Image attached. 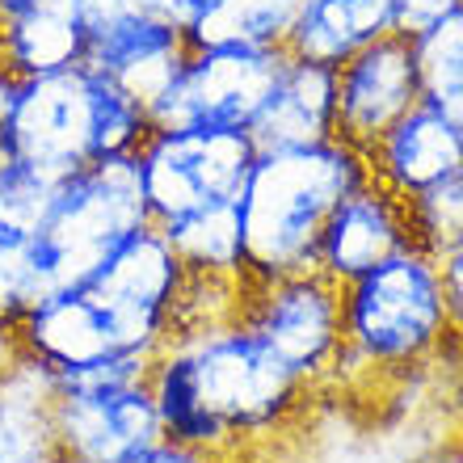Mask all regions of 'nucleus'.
Here are the masks:
<instances>
[{
	"instance_id": "obj_1",
	"label": "nucleus",
	"mask_w": 463,
	"mask_h": 463,
	"mask_svg": "<svg viewBox=\"0 0 463 463\" xmlns=\"http://www.w3.org/2000/svg\"><path fill=\"white\" fill-rule=\"evenodd\" d=\"M147 388L165 439L215 451L232 463L304 426L317 388L241 320L173 333L152 354Z\"/></svg>"
},
{
	"instance_id": "obj_2",
	"label": "nucleus",
	"mask_w": 463,
	"mask_h": 463,
	"mask_svg": "<svg viewBox=\"0 0 463 463\" xmlns=\"http://www.w3.org/2000/svg\"><path fill=\"white\" fill-rule=\"evenodd\" d=\"M147 131L144 106L89 63L43 76L0 68V144L47 182H63L98 160L135 156Z\"/></svg>"
},
{
	"instance_id": "obj_3",
	"label": "nucleus",
	"mask_w": 463,
	"mask_h": 463,
	"mask_svg": "<svg viewBox=\"0 0 463 463\" xmlns=\"http://www.w3.org/2000/svg\"><path fill=\"white\" fill-rule=\"evenodd\" d=\"M366 177L363 152L342 139L257 152L236 198L244 279L266 282L317 269L320 232L337 203Z\"/></svg>"
},
{
	"instance_id": "obj_4",
	"label": "nucleus",
	"mask_w": 463,
	"mask_h": 463,
	"mask_svg": "<svg viewBox=\"0 0 463 463\" xmlns=\"http://www.w3.org/2000/svg\"><path fill=\"white\" fill-rule=\"evenodd\" d=\"M342 371L409 375L455 345L439 257L409 244L342 287Z\"/></svg>"
},
{
	"instance_id": "obj_5",
	"label": "nucleus",
	"mask_w": 463,
	"mask_h": 463,
	"mask_svg": "<svg viewBox=\"0 0 463 463\" xmlns=\"http://www.w3.org/2000/svg\"><path fill=\"white\" fill-rule=\"evenodd\" d=\"M144 185L135 156L98 160L63 177L51 194V207L34 228V261L43 287H76L85 282L127 236L147 228Z\"/></svg>"
},
{
	"instance_id": "obj_6",
	"label": "nucleus",
	"mask_w": 463,
	"mask_h": 463,
	"mask_svg": "<svg viewBox=\"0 0 463 463\" xmlns=\"http://www.w3.org/2000/svg\"><path fill=\"white\" fill-rule=\"evenodd\" d=\"M253 156V135L236 127H152L135 152L152 228L236 203Z\"/></svg>"
},
{
	"instance_id": "obj_7",
	"label": "nucleus",
	"mask_w": 463,
	"mask_h": 463,
	"mask_svg": "<svg viewBox=\"0 0 463 463\" xmlns=\"http://www.w3.org/2000/svg\"><path fill=\"white\" fill-rule=\"evenodd\" d=\"M236 320L253 329L307 388H325L342 375L345 329H342V287L320 269L287 279L241 282Z\"/></svg>"
},
{
	"instance_id": "obj_8",
	"label": "nucleus",
	"mask_w": 463,
	"mask_h": 463,
	"mask_svg": "<svg viewBox=\"0 0 463 463\" xmlns=\"http://www.w3.org/2000/svg\"><path fill=\"white\" fill-rule=\"evenodd\" d=\"M185 282L190 269L182 266V257L147 223L89 274L85 287L110 325L114 350L131 358H152L177 329V304Z\"/></svg>"
},
{
	"instance_id": "obj_9",
	"label": "nucleus",
	"mask_w": 463,
	"mask_h": 463,
	"mask_svg": "<svg viewBox=\"0 0 463 463\" xmlns=\"http://www.w3.org/2000/svg\"><path fill=\"white\" fill-rule=\"evenodd\" d=\"M287 51L207 47L190 51L182 72L147 110L152 127H236L249 131L257 106L266 101Z\"/></svg>"
},
{
	"instance_id": "obj_10",
	"label": "nucleus",
	"mask_w": 463,
	"mask_h": 463,
	"mask_svg": "<svg viewBox=\"0 0 463 463\" xmlns=\"http://www.w3.org/2000/svg\"><path fill=\"white\" fill-rule=\"evenodd\" d=\"M160 430L147 379L135 383H51V442L76 463H131Z\"/></svg>"
},
{
	"instance_id": "obj_11",
	"label": "nucleus",
	"mask_w": 463,
	"mask_h": 463,
	"mask_svg": "<svg viewBox=\"0 0 463 463\" xmlns=\"http://www.w3.org/2000/svg\"><path fill=\"white\" fill-rule=\"evenodd\" d=\"M333 72H337V139L358 152H366L392 122H401L426 101L417 51L401 34H383Z\"/></svg>"
},
{
	"instance_id": "obj_12",
	"label": "nucleus",
	"mask_w": 463,
	"mask_h": 463,
	"mask_svg": "<svg viewBox=\"0 0 463 463\" xmlns=\"http://www.w3.org/2000/svg\"><path fill=\"white\" fill-rule=\"evenodd\" d=\"M409 244H413V232L404 215V198L366 177L337 203V211L320 232L317 269L337 287H345V282L363 279L366 269L383 266L388 257L404 253Z\"/></svg>"
},
{
	"instance_id": "obj_13",
	"label": "nucleus",
	"mask_w": 463,
	"mask_h": 463,
	"mask_svg": "<svg viewBox=\"0 0 463 463\" xmlns=\"http://www.w3.org/2000/svg\"><path fill=\"white\" fill-rule=\"evenodd\" d=\"M185 55H190V43L177 25L160 22L152 13H135L89 38L85 63L127 98H135L144 110H152L160 93L173 85V76L182 72Z\"/></svg>"
},
{
	"instance_id": "obj_14",
	"label": "nucleus",
	"mask_w": 463,
	"mask_h": 463,
	"mask_svg": "<svg viewBox=\"0 0 463 463\" xmlns=\"http://www.w3.org/2000/svg\"><path fill=\"white\" fill-rule=\"evenodd\" d=\"M363 160L371 182H379L396 198H409L463 169V131L430 101H421L401 122H392L363 152Z\"/></svg>"
},
{
	"instance_id": "obj_15",
	"label": "nucleus",
	"mask_w": 463,
	"mask_h": 463,
	"mask_svg": "<svg viewBox=\"0 0 463 463\" xmlns=\"http://www.w3.org/2000/svg\"><path fill=\"white\" fill-rule=\"evenodd\" d=\"M257 152L312 147L337 139V72L325 63H307L287 55L274 76L266 101L249 122Z\"/></svg>"
},
{
	"instance_id": "obj_16",
	"label": "nucleus",
	"mask_w": 463,
	"mask_h": 463,
	"mask_svg": "<svg viewBox=\"0 0 463 463\" xmlns=\"http://www.w3.org/2000/svg\"><path fill=\"white\" fill-rule=\"evenodd\" d=\"M89 30L72 0H0V68L17 76L85 63Z\"/></svg>"
},
{
	"instance_id": "obj_17",
	"label": "nucleus",
	"mask_w": 463,
	"mask_h": 463,
	"mask_svg": "<svg viewBox=\"0 0 463 463\" xmlns=\"http://www.w3.org/2000/svg\"><path fill=\"white\" fill-rule=\"evenodd\" d=\"M383 34H392V0H307L287 38V55L342 68Z\"/></svg>"
},
{
	"instance_id": "obj_18",
	"label": "nucleus",
	"mask_w": 463,
	"mask_h": 463,
	"mask_svg": "<svg viewBox=\"0 0 463 463\" xmlns=\"http://www.w3.org/2000/svg\"><path fill=\"white\" fill-rule=\"evenodd\" d=\"M304 5L307 0H211L203 17L185 30V43H190V51H287V38H291Z\"/></svg>"
},
{
	"instance_id": "obj_19",
	"label": "nucleus",
	"mask_w": 463,
	"mask_h": 463,
	"mask_svg": "<svg viewBox=\"0 0 463 463\" xmlns=\"http://www.w3.org/2000/svg\"><path fill=\"white\" fill-rule=\"evenodd\" d=\"M51 455V379L22 358L0 379V463H47Z\"/></svg>"
},
{
	"instance_id": "obj_20",
	"label": "nucleus",
	"mask_w": 463,
	"mask_h": 463,
	"mask_svg": "<svg viewBox=\"0 0 463 463\" xmlns=\"http://www.w3.org/2000/svg\"><path fill=\"white\" fill-rule=\"evenodd\" d=\"M173 244V253L182 257V266L203 279H244V249H241V220H236V203L228 207H211L198 215L156 228Z\"/></svg>"
},
{
	"instance_id": "obj_21",
	"label": "nucleus",
	"mask_w": 463,
	"mask_h": 463,
	"mask_svg": "<svg viewBox=\"0 0 463 463\" xmlns=\"http://www.w3.org/2000/svg\"><path fill=\"white\" fill-rule=\"evenodd\" d=\"M404 215H409V232L413 244L426 253H447L451 244L463 241V169L442 177V182L417 190L404 198Z\"/></svg>"
},
{
	"instance_id": "obj_22",
	"label": "nucleus",
	"mask_w": 463,
	"mask_h": 463,
	"mask_svg": "<svg viewBox=\"0 0 463 463\" xmlns=\"http://www.w3.org/2000/svg\"><path fill=\"white\" fill-rule=\"evenodd\" d=\"M47 295L34 261V236L0 223V317L17 320L30 304Z\"/></svg>"
},
{
	"instance_id": "obj_23",
	"label": "nucleus",
	"mask_w": 463,
	"mask_h": 463,
	"mask_svg": "<svg viewBox=\"0 0 463 463\" xmlns=\"http://www.w3.org/2000/svg\"><path fill=\"white\" fill-rule=\"evenodd\" d=\"M463 0H392V34H401L413 43L417 34H426L430 25H439L442 17H451Z\"/></svg>"
},
{
	"instance_id": "obj_24",
	"label": "nucleus",
	"mask_w": 463,
	"mask_h": 463,
	"mask_svg": "<svg viewBox=\"0 0 463 463\" xmlns=\"http://www.w3.org/2000/svg\"><path fill=\"white\" fill-rule=\"evenodd\" d=\"M421 85H426L430 106H434L439 114H447V118L463 131V63L459 68H447V72L421 76Z\"/></svg>"
},
{
	"instance_id": "obj_25",
	"label": "nucleus",
	"mask_w": 463,
	"mask_h": 463,
	"mask_svg": "<svg viewBox=\"0 0 463 463\" xmlns=\"http://www.w3.org/2000/svg\"><path fill=\"white\" fill-rule=\"evenodd\" d=\"M72 5H76L80 25L89 30V38L101 34V30H110V25H118V22H127L135 13H147L144 0H72Z\"/></svg>"
},
{
	"instance_id": "obj_26",
	"label": "nucleus",
	"mask_w": 463,
	"mask_h": 463,
	"mask_svg": "<svg viewBox=\"0 0 463 463\" xmlns=\"http://www.w3.org/2000/svg\"><path fill=\"white\" fill-rule=\"evenodd\" d=\"M442 295H447V312H451V333L463 342V241L439 253Z\"/></svg>"
},
{
	"instance_id": "obj_27",
	"label": "nucleus",
	"mask_w": 463,
	"mask_h": 463,
	"mask_svg": "<svg viewBox=\"0 0 463 463\" xmlns=\"http://www.w3.org/2000/svg\"><path fill=\"white\" fill-rule=\"evenodd\" d=\"M131 463H232V459H223L215 451H198V447H185V442H173V439H156Z\"/></svg>"
},
{
	"instance_id": "obj_28",
	"label": "nucleus",
	"mask_w": 463,
	"mask_h": 463,
	"mask_svg": "<svg viewBox=\"0 0 463 463\" xmlns=\"http://www.w3.org/2000/svg\"><path fill=\"white\" fill-rule=\"evenodd\" d=\"M211 0H144V9L152 13V17H160V22L177 25V30H190V25L203 17V9H207Z\"/></svg>"
},
{
	"instance_id": "obj_29",
	"label": "nucleus",
	"mask_w": 463,
	"mask_h": 463,
	"mask_svg": "<svg viewBox=\"0 0 463 463\" xmlns=\"http://www.w3.org/2000/svg\"><path fill=\"white\" fill-rule=\"evenodd\" d=\"M17 363H22V350H17V333H13V320L0 317V379L9 375Z\"/></svg>"
},
{
	"instance_id": "obj_30",
	"label": "nucleus",
	"mask_w": 463,
	"mask_h": 463,
	"mask_svg": "<svg viewBox=\"0 0 463 463\" xmlns=\"http://www.w3.org/2000/svg\"><path fill=\"white\" fill-rule=\"evenodd\" d=\"M13 165H17V160L9 156V147L0 144V182H5V177H9V173H13Z\"/></svg>"
},
{
	"instance_id": "obj_31",
	"label": "nucleus",
	"mask_w": 463,
	"mask_h": 463,
	"mask_svg": "<svg viewBox=\"0 0 463 463\" xmlns=\"http://www.w3.org/2000/svg\"><path fill=\"white\" fill-rule=\"evenodd\" d=\"M51 463H76V459H63V455H55V459H51Z\"/></svg>"
}]
</instances>
